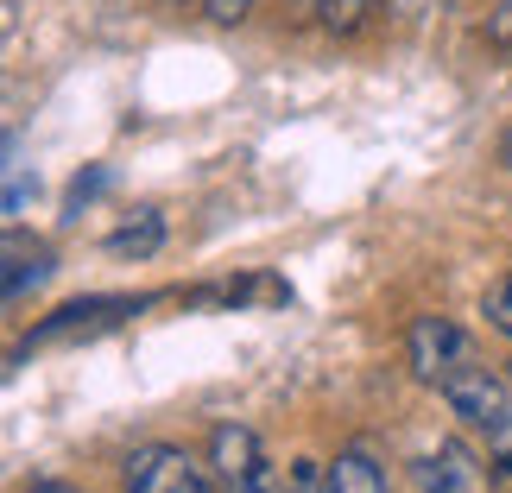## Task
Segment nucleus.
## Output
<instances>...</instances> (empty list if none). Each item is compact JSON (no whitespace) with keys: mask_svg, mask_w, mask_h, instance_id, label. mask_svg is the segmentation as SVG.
I'll return each mask as SVG.
<instances>
[{"mask_svg":"<svg viewBox=\"0 0 512 493\" xmlns=\"http://www.w3.org/2000/svg\"><path fill=\"white\" fill-rule=\"evenodd\" d=\"M487 323H494L500 335H512V279L487 291Z\"/></svg>","mask_w":512,"mask_h":493,"instance_id":"1a4fd4ad","label":"nucleus"},{"mask_svg":"<svg viewBox=\"0 0 512 493\" xmlns=\"http://www.w3.org/2000/svg\"><path fill=\"white\" fill-rule=\"evenodd\" d=\"M209 468L222 475V487H228V481H247L253 468H260V437H253L247 424H222V430L209 437Z\"/></svg>","mask_w":512,"mask_h":493,"instance_id":"20e7f679","label":"nucleus"},{"mask_svg":"<svg viewBox=\"0 0 512 493\" xmlns=\"http://www.w3.org/2000/svg\"><path fill=\"white\" fill-rule=\"evenodd\" d=\"M437 386H443L449 411H456V418H468V424H481V430H494V424L512 418V386L500 380V373L475 367V361H462L456 373H443Z\"/></svg>","mask_w":512,"mask_h":493,"instance_id":"f257e3e1","label":"nucleus"},{"mask_svg":"<svg viewBox=\"0 0 512 493\" xmlns=\"http://www.w3.org/2000/svg\"><path fill=\"white\" fill-rule=\"evenodd\" d=\"M405 354H411V373L443 380V373H456L468 361V335L449 323V317H418V323L405 329Z\"/></svg>","mask_w":512,"mask_h":493,"instance_id":"7ed1b4c3","label":"nucleus"},{"mask_svg":"<svg viewBox=\"0 0 512 493\" xmlns=\"http://www.w3.org/2000/svg\"><path fill=\"white\" fill-rule=\"evenodd\" d=\"M285 493H329V468L298 462V468H291V487H285Z\"/></svg>","mask_w":512,"mask_h":493,"instance_id":"9d476101","label":"nucleus"},{"mask_svg":"<svg viewBox=\"0 0 512 493\" xmlns=\"http://www.w3.org/2000/svg\"><path fill=\"white\" fill-rule=\"evenodd\" d=\"M253 13V0H209V19L215 26H234V19H247Z\"/></svg>","mask_w":512,"mask_h":493,"instance_id":"9b49d317","label":"nucleus"},{"mask_svg":"<svg viewBox=\"0 0 512 493\" xmlns=\"http://www.w3.org/2000/svg\"><path fill=\"white\" fill-rule=\"evenodd\" d=\"M165 241V222L152 209H140V222H121L108 234V253H121V260H146V253H159Z\"/></svg>","mask_w":512,"mask_h":493,"instance_id":"39448f33","label":"nucleus"},{"mask_svg":"<svg viewBox=\"0 0 512 493\" xmlns=\"http://www.w3.org/2000/svg\"><path fill=\"white\" fill-rule=\"evenodd\" d=\"M127 493H209L196 481V462L171 443H146L127 456Z\"/></svg>","mask_w":512,"mask_h":493,"instance_id":"f03ea898","label":"nucleus"},{"mask_svg":"<svg viewBox=\"0 0 512 493\" xmlns=\"http://www.w3.org/2000/svg\"><path fill=\"white\" fill-rule=\"evenodd\" d=\"M500 165H506V171H512V127H506V133H500Z\"/></svg>","mask_w":512,"mask_h":493,"instance_id":"4468645a","label":"nucleus"},{"mask_svg":"<svg viewBox=\"0 0 512 493\" xmlns=\"http://www.w3.org/2000/svg\"><path fill=\"white\" fill-rule=\"evenodd\" d=\"M373 7V0H317V13H323V26L329 32H348V26H361V13Z\"/></svg>","mask_w":512,"mask_h":493,"instance_id":"6e6552de","label":"nucleus"},{"mask_svg":"<svg viewBox=\"0 0 512 493\" xmlns=\"http://www.w3.org/2000/svg\"><path fill=\"white\" fill-rule=\"evenodd\" d=\"M462 449H437V456L418 462V487L424 493H462Z\"/></svg>","mask_w":512,"mask_h":493,"instance_id":"0eeeda50","label":"nucleus"},{"mask_svg":"<svg viewBox=\"0 0 512 493\" xmlns=\"http://www.w3.org/2000/svg\"><path fill=\"white\" fill-rule=\"evenodd\" d=\"M329 493H386V475L373 468V456L348 449V456H336V468H329Z\"/></svg>","mask_w":512,"mask_h":493,"instance_id":"423d86ee","label":"nucleus"},{"mask_svg":"<svg viewBox=\"0 0 512 493\" xmlns=\"http://www.w3.org/2000/svg\"><path fill=\"white\" fill-rule=\"evenodd\" d=\"M487 449H494V456H500V468H512V418L487 430Z\"/></svg>","mask_w":512,"mask_h":493,"instance_id":"f8f14e48","label":"nucleus"},{"mask_svg":"<svg viewBox=\"0 0 512 493\" xmlns=\"http://www.w3.org/2000/svg\"><path fill=\"white\" fill-rule=\"evenodd\" d=\"M32 493H83V487H70V481H38Z\"/></svg>","mask_w":512,"mask_h":493,"instance_id":"ddd939ff","label":"nucleus"}]
</instances>
